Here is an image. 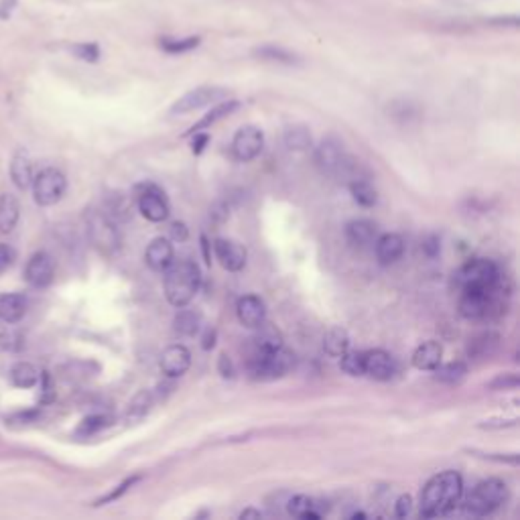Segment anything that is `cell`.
I'll return each instance as SVG.
<instances>
[{"mask_svg": "<svg viewBox=\"0 0 520 520\" xmlns=\"http://www.w3.org/2000/svg\"><path fill=\"white\" fill-rule=\"evenodd\" d=\"M463 496V478L454 469L439 472L421 492V517L439 519L458 508Z\"/></svg>", "mask_w": 520, "mask_h": 520, "instance_id": "6da1fadb", "label": "cell"}, {"mask_svg": "<svg viewBox=\"0 0 520 520\" xmlns=\"http://www.w3.org/2000/svg\"><path fill=\"white\" fill-rule=\"evenodd\" d=\"M165 297L173 307H187L201 287V273L193 260H173L163 271Z\"/></svg>", "mask_w": 520, "mask_h": 520, "instance_id": "7a4b0ae2", "label": "cell"}, {"mask_svg": "<svg viewBox=\"0 0 520 520\" xmlns=\"http://www.w3.org/2000/svg\"><path fill=\"white\" fill-rule=\"evenodd\" d=\"M508 500V486L498 478H488L472 490L463 502V508L472 517H488Z\"/></svg>", "mask_w": 520, "mask_h": 520, "instance_id": "3957f363", "label": "cell"}, {"mask_svg": "<svg viewBox=\"0 0 520 520\" xmlns=\"http://www.w3.org/2000/svg\"><path fill=\"white\" fill-rule=\"evenodd\" d=\"M295 364V358L291 352H287L285 348H276V350H254L252 356L248 358V374L254 380H276L280 376H285Z\"/></svg>", "mask_w": 520, "mask_h": 520, "instance_id": "277c9868", "label": "cell"}, {"mask_svg": "<svg viewBox=\"0 0 520 520\" xmlns=\"http://www.w3.org/2000/svg\"><path fill=\"white\" fill-rule=\"evenodd\" d=\"M502 283L498 267L488 258H472L454 275V285L458 291L467 289H492Z\"/></svg>", "mask_w": 520, "mask_h": 520, "instance_id": "5b68a950", "label": "cell"}, {"mask_svg": "<svg viewBox=\"0 0 520 520\" xmlns=\"http://www.w3.org/2000/svg\"><path fill=\"white\" fill-rule=\"evenodd\" d=\"M502 293V283L492 287V289H467V291H459V303L458 309L461 317L469 319V321H482L488 319L492 311L498 307Z\"/></svg>", "mask_w": 520, "mask_h": 520, "instance_id": "8992f818", "label": "cell"}, {"mask_svg": "<svg viewBox=\"0 0 520 520\" xmlns=\"http://www.w3.org/2000/svg\"><path fill=\"white\" fill-rule=\"evenodd\" d=\"M31 185L33 197H35L37 206L49 208V206H55L63 197V193L67 189V179L60 169L47 167L33 177Z\"/></svg>", "mask_w": 520, "mask_h": 520, "instance_id": "52a82bcc", "label": "cell"}, {"mask_svg": "<svg viewBox=\"0 0 520 520\" xmlns=\"http://www.w3.org/2000/svg\"><path fill=\"white\" fill-rule=\"evenodd\" d=\"M134 201L138 212L145 215L149 222H165L169 217L171 206L165 195V191L154 183H138L134 187Z\"/></svg>", "mask_w": 520, "mask_h": 520, "instance_id": "ba28073f", "label": "cell"}, {"mask_svg": "<svg viewBox=\"0 0 520 520\" xmlns=\"http://www.w3.org/2000/svg\"><path fill=\"white\" fill-rule=\"evenodd\" d=\"M88 234L92 244L104 252L114 254L120 248V232L116 228V222L104 212H96L88 217Z\"/></svg>", "mask_w": 520, "mask_h": 520, "instance_id": "9c48e42d", "label": "cell"}, {"mask_svg": "<svg viewBox=\"0 0 520 520\" xmlns=\"http://www.w3.org/2000/svg\"><path fill=\"white\" fill-rule=\"evenodd\" d=\"M226 98H228V90H224V88H217V86H201V88H195V90H189L187 93H183V96L171 106L169 114H171V116H183V114H189V112H195V110L214 106V104L226 100Z\"/></svg>", "mask_w": 520, "mask_h": 520, "instance_id": "30bf717a", "label": "cell"}, {"mask_svg": "<svg viewBox=\"0 0 520 520\" xmlns=\"http://www.w3.org/2000/svg\"><path fill=\"white\" fill-rule=\"evenodd\" d=\"M315 165L323 175L346 173L350 163H348V156L343 153V145L334 136L323 138L319 143V147H315Z\"/></svg>", "mask_w": 520, "mask_h": 520, "instance_id": "8fae6325", "label": "cell"}, {"mask_svg": "<svg viewBox=\"0 0 520 520\" xmlns=\"http://www.w3.org/2000/svg\"><path fill=\"white\" fill-rule=\"evenodd\" d=\"M265 149V134L258 126H242L236 134H234V141H232V153L238 161L242 163H248L252 159H256L258 154L262 153Z\"/></svg>", "mask_w": 520, "mask_h": 520, "instance_id": "7c38bea8", "label": "cell"}, {"mask_svg": "<svg viewBox=\"0 0 520 520\" xmlns=\"http://www.w3.org/2000/svg\"><path fill=\"white\" fill-rule=\"evenodd\" d=\"M55 276V262L47 252H35L27 267H25V280L35 289H45L53 283Z\"/></svg>", "mask_w": 520, "mask_h": 520, "instance_id": "4fadbf2b", "label": "cell"}, {"mask_svg": "<svg viewBox=\"0 0 520 520\" xmlns=\"http://www.w3.org/2000/svg\"><path fill=\"white\" fill-rule=\"evenodd\" d=\"M398 364L397 360L384 352V350H368L364 352V376H370L374 380L386 382L395 378Z\"/></svg>", "mask_w": 520, "mask_h": 520, "instance_id": "5bb4252c", "label": "cell"}, {"mask_svg": "<svg viewBox=\"0 0 520 520\" xmlns=\"http://www.w3.org/2000/svg\"><path fill=\"white\" fill-rule=\"evenodd\" d=\"M214 252L215 258L219 260V265L230 271V273H238L246 267V248L234 240H226V238H215L214 240Z\"/></svg>", "mask_w": 520, "mask_h": 520, "instance_id": "9a60e30c", "label": "cell"}, {"mask_svg": "<svg viewBox=\"0 0 520 520\" xmlns=\"http://www.w3.org/2000/svg\"><path fill=\"white\" fill-rule=\"evenodd\" d=\"M287 510L291 517L303 520H317L328 514L330 506L323 500H317L313 496H305V494H297L287 502Z\"/></svg>", "mask_w": 520, "mask_h": 520, "instance_id": "2e32d148", "label": "cell"}, {"mask_svg": "<svg viewBox=\"0 0 520 520\" xmlns=\"http://www.w3.org/2000/svg\"><path fill=\"white\" fill-rule=\"evenodd\" d=\"M236 315H238V319H240V323L244 328L256 330L267 321V305L256 295H244V297L238 299Z\"/></svg>", "mask_w": 520, "mask_h": 520, "instance_id": "e0dca14e", "label": "cell"}, {"mask_svg": "<svg viewBox=\"0 0 520 520\" xmlns=\"http://www.w3.org/2000/svg\"><path fill=\"white\" fill-rule=\"evenodd\" d=\"M189 366H191V352L181 343L169 346L161 356V370L167 378L183 376Z\"/></svg>", "mask_w": 520, "mask_h": 520, "instance_id": "ac0fdd59", "label": "cell"}, {"mask_svg": "<svg viewBox=\"0 0 520 520\" xmlns=\"http://www.w3.org/2000/svg\"><path fill=\"white\" fill-rule=\"evenodd\" d=\"M175 258L173 244L167 238H154L145 250V262L154 273H163Z\"/></svg>", "mask_w": 520, "mask_h": 520, "instance_id": "d6986e66", "label": "cell"}, {"mask_svg": "<svg viewBox=\"0 0 520 520\" xmlns=\"http://www.w3.org/2000/svg\"><path fill=\"white\" fill-rule=\"evenodd\" d=\"M374 244H376V258H378V262L382 267L395 265V262L400 260V256L404 254V240H402V236L393 234V232L378 236Z\"/></svg>", "mask_w": 520, "mask_h": 520, "instance_id": "ffe728a7", "label": "cell"}, {"mask_svg": "<svg viewBox=\"0 0 520 520\" xmlns=\"http://www.w3.org/2000/svg\"><path fill=\"white\" fill-rule=\"evenodd\" d=\"M443 358V348L439 341L429 339L423 341L415 352H413V366L417 370H425V372H433L435 368L441 364Z\"/></svg>", "mask_w": 520, "mask_h": 520, "instance_id": "44dd1931", "label": "cell"}, {"mask_svg": "<svg viewBox=\"0 0 520 520\" xmlns=\"http://www.w3.org/2000/svg\"><path fill=\"white\" fill-rule=\"evenodd\" d=\"M27 313V297L21 293H4L0 295V321L17 323Z\"/></svg>", "mask_w": 520, "mask_h": 520, "instance_id": "7402d4cb", "label": "cell"}, {"mask_svg": "<svg viewBox=\"0 0 520 520\" xmlns=\"http://www.w3.org/2000/svg\"><path fill=\"white\" fill-rule=\"evenodd\" d=\"M346 238L356 246L374 244L378 238V226L370 219H352L346 226Z\"/></svg>", "mask_w": 520, "mask_h": 520, "instance_id": "603a6c76", "label": "cell"}, {"mask_svg": "<svg viewBox=\"0 0 520 520\" xmlns=\"http://www.w3.org/2000/svg\"><path fill=\"white\" fill-rule=\"evenodd\" d=\"M238 106H240V102L238 100H222V102H217L212 106V110L199 120V123H195L189 130H187V134L185 136H189V134H193V132H201L204 128H210V126H214L217 120H222V118H226V116H230L234 110H238Z\"/></svg>", "mask_w": 520, "mask_h": 520, "instance_id": "cb8c5ba5", "label": "cell"}, {"mask_svg": "<svg viewBox=\"0 0 520 520\" xmlns=\"http://www.w3.org/2000/svg\"><path fill=\"white\" fill-rule=\"evenodd\" d=\"M10 177L19 189H29L33 183V163L25 151H17L10 161Z\"/></svg>", "mask_w": 520, "mask_h": 520, "instance_id": "d4e9b609", "label": "cell"}, {"mask_svg": "<svg viewBox=\"0 0 520 520\" xmlns=\"http://www.w3.org/2000/svg\"><path fill=\"white\" fill-rule=\"evenodd\" d=\"M350 193L354 197V201L362 208H374L378 204V191L374 189V185L368 181L362 175H354L348 181Z\"/></svg>", "mask_w": 520, "mask_h": 520, "instance_id": "484cf974", "label": "cell"}, {"mask_svg": "<svg viewBox=\"0 0 520 520\" xmlns=\"http://www.w3.org/2000/svg\"><path fill=\"white\" fill-rule=\"evenodd\" d=\"M19 201L12 193H2L0 195V232L8 234L15 230L17 222H19Z\"/></svg>", "mask_w": 520, "mask_h": 520, "instance_id": "4316f807", "label": "cell"}, {"mask_svg": "<svg viewBox=\"0 0 520 520\" xmlns=\"http://www.w3.org/2000/svg\"><path fill=\"white\" fill-rule=\"evenodd\" d=\"M173 328H175V332L179 336L193 337L195 334H199V330H201V315L197 311L179 307L177 315L173 319Z\"/></svg>", "mask_w": 520, "mask_h": 520, "instance_id": "83f0119b", "label": "cell"}, {"mask_svg": "<svg viewBox=\"0 0 520 520\" xmlns=\"http://www.w3.org/2000/svg\"><path fill=\"white\" fill-rule=\"evenodd\" d=\"M323 350L332 358H341L350 350V336L341 328H332L323 337Z\"/></svg>", "mask_w": 520, "mask_h": 520, "instance_id": "f1b7e54d", "label": "cell"}, {"mask_svg": "<svg viewBox=\"0 0 520 520\" xmlns=\"http://www.w3.org/2000/svg\"><path fill=\"white\" fill-rule=\"evenodd\" d=\"M39 378H41L39 370L29 362H19L10 368V382L17 388H33L39 382Z\"/></svg>", "mask_w": 520, "mask_h": 520, "instance_id": "f546056e", "label": "cell"}, {"mask_svg": "<svg viewBox=\"0 0 520 520\" xmlns=\"http://www.w3.org/2000/svg\"><path fill=\"white\" fill-rule=\"evenodd\" d=\"M285 145L289 151H309L313 147V138L307 126H289L285 130Z\"/></svg>", "mask_w": 520, "mask_h": 520, "instance_id": "4dcf8cb0", "label": "cell"}, {"mask_svg": "<svg viewBox=\"0 0 520 520\" xmlns=\"http://www.w3.org/2000/svg\"><path fill=\"white\" fill-rule=\"evenodd\" d=\"M254 350H262V352H269V350H276V348H283V336L280 332L269 325L267 321L256 328V336H254Z\"/></svg>", "mask_w": 520, "mask_h": 520, "instance_id": "1f68e13d", "label": "cell"}, {"mask_svg": "<svg viewBox=\"0 0 520 520\" xmlns=\"http://www.w3.org/2000/svg\"><path fill=\"white\" fill-rule=\"evenodd\" d=\"M498 339H500V337L496 336L494 332H486V334L474 337V339L469 341L467 352H469V356H474V358H488V356L494 354V350L498 348Z\"/></svg>", "mask_w": 520, "mask_h": 520, "instance_id": "d6a6232c", "label": "cell"}, {"mask_svg": "<svg viewBox=\"0 0 520 520\" xmlns=\"http://www.w3.org/2000/svg\"><path fill=\"white\" fill-rule=\"evenodd\" d=\"M254 55L258 60H265V62H275V63H285V65H293V63H299V57L283 47H275V45H265V47H258L254 49Z\"/></svg>", "mask_w": 520, "mask_h": 520, "instance_id": "836d02e7", "label": "cell"}, {"mask_svg": "<svg viewBox=\"0 0 520 520\" xmlns=\"http://www.w3.org/2000/svg\"><path fill=\"white\" fill-rule=\"evenodd\" d=\"M433 372H435V380L445 382V384H458L465 378L467 366L463 362H449V364H439Z\"/></svg>", "mask_w": 520, "mask_h": 520, "instance_id": "e575fe53", "label": "cell"}, {"mask_svg": "<svg viewBox=\"0 0 520 520\" xmlns=\"http://www.w3.org/2000/svg\"><path fill=\"white\" fill-rule=\"evenodd\" d=\"M151 406H153V393L151 391H141L136 397L132 398V402L128 404L126 419L128 421H141L145 415H149Z\"/></svg>", "mask_w": 520, "mask_h": 520, "instance_id": "d590c367", "label": "cell"}, {"mask_svg": "<svg viewBox=\"0 0 520 520\" xmlns=\"http://www.w3.org/2000/svg\"><path fill=\"white\" fill-rule=\"evenodd\" d=\"M108 212H104L106 215H110L114 222H126L132 215V199H128L124 193H116L108 199Z\"/></svg>", "mask_w": 520, "mask_h": 520, "instance_id": "8d00e7d4", "label": "cell"}, {"mask_svg": "<svg viewBox=\"0 0 520 520\" xmlns=\"http://www.w3.org/2000/svg\"><path fill=\"white\" fill-rule=\"evenodd\" d=\"M199 37H185V39H171V37H163L161 41H159V47L165 51V53H173V55H177V53H187V51H191V49H195L197 45H199Z\"/></svg>", "mask_w": 520, "mask_h": 520, "instance_id": "74e56055", "label": "cell"}, {"mask_svg": "<svg viewBox=\"0 0 520 520\" xmlns=\"http://www.w3.org/2000/svg\"><path fill=\"white\" fill-rule=\"evenodd\" d=\"M339 368L348 376H364V352H346L339 360Z\"/></svg>", "mask_w": 520, "mask_h": 520, "instance_id": "f35d334b", "label": "cell"}, {"mask_svg": "<svg viewBox=\"0 0 520 520\" xmlns=\"http://www.w3.org/2000/svg\"><path fill=\"white\" fill-rule=\"evenodd\" d=\"M23 348V337L17 330H12V323L0 325V350L17 352Z\"/></svg>", "mask_w": 520, "mask_h": 520, "instance_id": "ab89813d", "label": "cell"}, {"mask_svg": "<svg viewBox=\"0 0 520 520\" xmlns=\"http://www.w3.org/2000/svg\"><path fill=\"white\" fill-rule=\"evenodd\" d=\"M71 53L82 62L96 63L100 60V47L96 43H75L71 45Z\"/></svg>", "mask_w": 520, "mask_h": 520, "instance_id": "60d3db41", "label": "cell"}, {"mask_svg": "<svg viewBox=\"0 0 520 520\" xmlns=\"http://www.w3.org/2000/svg\"><path fill=\"white\" fill-rule=\"evenodd\" d=\"M138 480H141V476H132V478H126V480H124L120 486H116V488L112 490V492H108L106 496H102L100 500H96V502H93V506H104V504H110V502L118 500V498H120L123 494H126L128 490L132 488V486H134V484H136Z\"/></svg>", "mask_w": 520, "mask_h": 520, "instance_id": "b9f144b4", "label": "cell"}, {"mask_svg": "<svg viewBox=\"0 0 520 520\" xmlns=\"http://www.w3.org/2000/svg\"><path fill=\"white\" fill-rule=\"evenodd\" d=\"M108 425H110V419H108V417H104V415H92V417L84 419V421L80 423L78 433H80V435H93V433L106 429Z\"/></svg>", "mask_w": 520, "mask_h": 520, "instance_id": "7bdbcfd3", "label": "cell"}, {"mask_svg": "<svg viewBox=\"0 0 520 520\" xmlns=\"http://www.w3.org/2000/svg\"><path fill=\"white\" fill-rule=\"evenodd\" d=\"M17 252L10 244H0V275H4L15 265Z\"/></svg>", "mask_w": 520, "mask_h": 520, "instance_id": "ee69618b", "label": "cell"}, {"mask_svg": "<svg viewBox=\"0 0 520 520\" xmlns=\"http://www.w3.org/2000/svg\"><path fill=\"white\" fill-rule=\"evenodd\" d=\"M517 386H519L517 374H504V376H498L496 380L490 382V388H494V391H508V388H517Z\"/></svg>", "mask_w": 520, "mask_h": 520, "instance_id": "f6af8a7d", "label": "cell"}, {"mask_svg": "<svg viewBox=\"0 0 520 520\" xmlns=\"http://www.w3.org/2000/svg\"><path fill=\"white\" fill-rule=\"evenodd\" d=\"M413 510V498L409 494H402L397 498V504H395V514L398 519H406Z\"/></svg>", "mask_w": 520, "mask_h": 520, "instance_id": "bcb514c9", "label": "cell"}, {"mask_svg": "<svg viewBox=\"0 0 520 520\" xmlns=\"http://www.w3.org/2000/svg\"><path fill=\"white\" fill-rule=\"evenodd\" d=\"M169 234H171V238L175 242H185L189 238V230H187L183 222H173L171 228H169Z\"/></svg>", "mask_w": 520, "mask_h": 520, "instance_id": "7dc6e473", "label": "cell"}, {"mask_svg": "<svg viewBox=\"0 0 520 520\" xmlns=\"http://www.w3.org/2000/svg\"><path fill=\"white\" fill-rule=\"evenodd\" d=\"M210 143V134H206L204 130L201 132H193V143H191V151L193 154H201L206 145Z\"/></svg>", "mask_w": 520, "mask_h": 520, "instance_id": "c3c4849f", "label": "cell"}, {"mask_svg": "<svg viewBox=\"0 0 520 520\" xmlns=\"http://www.w3.org/2000/svg\"><path fill=\"white\" fill-rule=\"evenodd\" d=\"M217 370H219V374H222L224 378H232V376H234L232 360H230L226 354H222V356H219V360H217Z\"/></svg>", "mask_w": 520, "mask_h": 520, "instance_id": "681fc988", "label": "cell"}, {"mask_svg": "<svg viewBox=\"0 0 520 520\" xmlns=\"http://www.w3.org/2000/svg\"><path fill=\"white\" fill-rule=\"evenodd\" d=\"M215 346V330H206V334L201 337V348L204 350H212Z\"/></svg>", "mask_w": 520, "mask_h": 520, "instance_id": "f907efd6", "label": "cell"}, {"mask_svg": "<svg viewBox=\"0 0 520 520\" xmlns=\"http://www.w3.org/2000/svg\"><path fill=\"white\" fill-rule=\"evenodd\" d=\"M423 248H425L427 256H435V254L439 252V240H437L435 236H431L429 240H425V244H423Z\"/></svg>", "mask_w": 520, "mask_h": 520, "instance_id": "816d5d0a", "label": "cell"}, {"mask_svg": "<svg viewBox=\"0 0 520 520\" xmlns=\"http://www.w3.org/2000/svg\"><path fill=\"white\" fill-rule=\"evenodd\" d=\"M210 242H208V238L206 236H201V250H204V258H206V262L208 265H212V254H210Z\"/></svg>", "mask_w": 520, "mask_h": 520, "instance_id": "f5cc1de1", "label": "cell"}, {"mask_svg": "<svg viewBox=\"0 0 520 520\" xmlns=\"http://www.w3.org/2000/svg\"><path fill=\"white\" fill-rule=\"evenodd\" d=\"M262 514L258 512V510H252V508H248V510H244L242 514H240V519H260Z\"/></svg>", "mask_w": 520, "mask_h": 520, "instance_id": "db71d44e", "label": "cell"}]
</instances>
